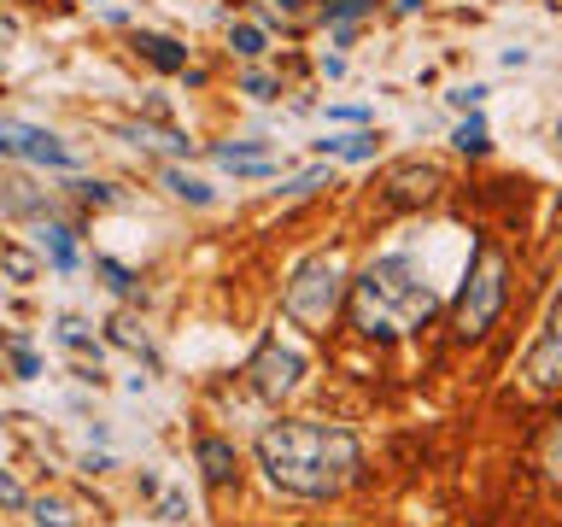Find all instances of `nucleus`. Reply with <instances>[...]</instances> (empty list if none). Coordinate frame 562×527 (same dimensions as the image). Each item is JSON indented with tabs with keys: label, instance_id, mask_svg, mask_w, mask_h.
<instances>
[{
	"label": "nucleus",
	"instance_id": "a211bd4d",
	"mask_svg": "<svg viewBox=\"0 0 562 527\" xmlns=\"http://www.w3.org/2000/svg\"><path fill=\"white\" fill-rule=\"evenodd\" d=\"M12 369H19V381H36L42 376V358L24 346V334H12Z\"/></svg>",
	"mask_w": 562,
	"mask_h": 527
},
{
	"label": "nucleus",
	"instance_id": "412c9836",
	"mask_svg": "<svg viewBox=\"0 0 562 527\" xmlns=\"http://www.w3.org/2000/svg\"><path fill=\"white\" fill-rule=\"evenodd\" d=\"M77 199H82V206H112V188H106V182H77Z\"/></svg>",
	"mask_w": 562,
	"mask_h": 527
},
{
	"label": "nucleus",
	"instance_id": "20e7f679",
	"mask_svg": "<svg viewBox=\"0 0 562 527\" xmlns=\"http://www.w3.org/2000/svg\"><path fill=\"white\" fill-rule=\"evenodd\" d=\"M504 294H509V264H504V252L492 241H481V247H474L469 276H463V294H457V334L481 340L492 322H498Z\"/></svg>",
	"mask_w": 562,
	"mask_h": 527
},
{
	"label": "nucleus",
	"instance_id": "a878e982",
	"mask_svg": "<svg viewBox=\"0 0 562 527\" xmlns=\"http://www.w3.org/2000/svg\"><path fill=\"white\" fill-rule=\"evenodd\" d=\"M329 117H334V124H364V117H369V112H364V106H334Z\"/></svg>",
	"mask_w": 562,
	"mask_h": 527
},
{
	"label": "nucleus",
	"instance_id": "4be33fe9",
	"mask_svg": "<svg viewBox=\"0 0 562 527\" xmlns=\"http://www.w3.org/2000/svg\"><path fill=\"white\" fill-rule=\"evenodd\" d=\"M241 89L252 94V100H276V77H264V71H246V82Z\"/></svg>",
	"mask_w": 562,
	"mask_h": 527
},
{
	"label": "nucleus",
	"instance_id": "5701e85b",
	"mask_svg": "<svg viewBox=\"0 0 562 527\" xmlns=\"http://www.w3.org/2000/svg\"><path fill=\"white\" fill-rule=\"evenodd\" d=\"M30 270H36V264H30V252L24 247H7V276L12 282H30Z\"/></svg>",
	"mask_w": 562,
	"mask_h": 527
},
{
	"label": "nucleus",
	"instance_id": "f257e3e1",
	"mask_svg": "<svg viewBox=\"0 0 562 527\" xmlns=\"http://www.w3.org/2000/svg\"><path fill=\"white\" fill-rule=\"evenodd\" d=\"M259 463L269 486L294 492V499H340L357 481V439L334 422H276L259 434Z\"/></svg>",
	"mask_w": 562,
	"mask_h": 527
},
{
	"label": "nucleus",
	"instance_id": "9d476101",
	"mask_svg": "<svg viewBox=\"0 0 562 527\" xmlns=\"http://www.w3.org/2000/svg\"><path fill=\"white\" fill-rule=\"evenodd\" d=\"M387 188H393V206H416V199H434L439 170H434V164H411V170H399Z\"/></svg>",
	"mask_w": 562,
	"mask_h": 527
},
{
	"label": "nucleus",
	"instance_id": "4468645a",
	"mask_svg": "<svg viewBox=\"0 0 562 527\" xmlns=\"http://www.w3.org/2000/svg\"><path fill=\"white\" fill-rule=\"evenodd\" d=\"M164 182H170V194H176V199H187V206H211V199H217L206 182L187 176V170H164Z\"/></svg>",
	"mask_w": 562,
	"mask_h": 527
},
{
	"label": "nucleus",
	"instance_id": "1a4fd4ad",
	"mask_svg": "<svg viewBox=\"0 0 562 527\" xmlns=\"http://www.w3.org/2000/svg\"><path fill=\"white\" fill-rule=\"evenodd\" d=\"M199 469H206V481L211 486H234L241 481V451L229 446V439H199Z\"/></svg>",
	"mask_w": 562,
	"mask_h": 527
},
{
	"label": "nucleus",
	"instance_id": "cd10ccee",
	"mask_svg": "<svg viewBox=\"0 0 562 527\" xmlns=\"http://www.w3.org/2000/svg\"><path fill=\"white\" fill-rule=\"evenodd\" d=\"M276 7H282V12H299V7H311V0H276Z\"/></svg>",
	"mask_w": 562,
	"mask_h": 527
},
{
	"label": "nucleus",
	"instance_id": "dca6fc26",
	"mask_svg": "<svg viewBox=\"0 0 562 527\" xmlns=\"http://www.w3.org/2000/svg\"><path fill=\"white\" fill-rule=\"evenodd\" d=\"M59 340L71 352H89V358H100V346H94V334L82 329V317H59Z\"/></svg>",
	"mask_w": 562,
	"mask_h": 527
},
{
	"label": "nucleus",
	"instance_id": "bb28decb",
	"mask_svg": "<svg viewBox=\"0 0 562 527\" xmlns=\"http://www.w3.org/2000/svg\"><path fill=\"white\" fill-rule=\"evenodd\" d=\"M486 100V89H463V94H451V106H463V112H474Z\"/></svg>",
	"mask_w": 562,
	"mask_h": 527
},
{
	"label": "nucleus",
	"instance_id": "f8f14e48",
	"mask_svg": "<svg viewBox=\"0 0 562 527\" xmlns=\"http://www.w3.org/2000/svg\"><path fill=\"white\" fill-rule=\"evenodd\" d=\"M375 135H334V141H317V152L322 159H352V164H364V159H375Z\"/></svg>",
	"mask_w": 562,
	"mask_h": 527
},
{
	"label": "nucleus",
	"instance_id": "423d86ee",
	"mask_svg": "<svg viewBox=\"0 0 562 527\" xmlns=\"http://www.w3.org/2000/svg\"><path fill=\"white\" fill-rule=\"evenodd\" d=\"M521 376H527V387H534V393H557V387H562V294H557V305H551V317H544L534 352H527Z\"/></svg>",
	"mask_w": 562,
	"mask_h": 527
},
{
	"label": "nucleus",
	"instance_id": "9b49d317",
	"mask_svg": "<svg viewBox=\"0 0 562 527\" xmlns=\"http://www.w3.org/2000/svg\"><path fill=\"white\" fill-rule=\"evenodd\" d=\"M42 252L54 259L59 276H71V270H77V241H71V229H65V224H47L42 229Z\"/></svg>",
	"mask_w": 562,
	"mask_h": 527
},
{
	"label": "nucleus",
	"instance_id": "0eeeda50",
	"mask_svg": "<svg viewBox=\"0 0 562 527\" xmlns=\"http://www.w3.org/2000/svg\"><path fill=\"white\" fill-rule=\"evenodd\" d=\"M299 376H305V358H299V352H287L282 340H264L259 358H252V381H259V393H264V399H287V393L299 387Z\"/></svg>",
	"mask_w": 562,
	"mask_h": 527
},
{
	"label": "nucleus",
	"instance_id": "ddd939ff",
	"mask_svg": "<svg viewBox=\"0 0 562 527\" xmlns=\"http://www.w3.org/2000/svg\"><path fill=\"white\" fill-rule=\"evenodd\" d=\"M451 141H457V152H469V159H481V152L492 147V135H486V117H481V112H469L463 124H457V135H451Z\"/></svg>",
	"mask_w": 562,
	"mask_h": 527
},
{
	"label": "nucleus",
	"instance_id": "39448f33",
	"mask_svg": "<svg viewBox=\"0 0 562 527\" xmlns=\"http://www.w3.org/2000/svg\"><path fill=\"white\" fill-rule=\"evenodd\" d=\"M0 152H7V159H30V164H54V170H71L77 164V152L65 147L59 135L30 129V124H19V117H7V124H0Z\"/></svg>",
	"mask_w": 562,
	"mask_h": 527
},
{
	"label": "nucleus",
	"instance_id": "f3484780",
	"mask_svg": "<svg viewBox=\"0 0 562 527\" xmlns=\"http://www.w3.org/2000/svg\"><path fill=\"white\" fill-rule=\"evenodd\" d=\"M364 12H375V0H322V19L329 24H352V19H364Z\"/></svg>",
	"mask_w": 562,
	"mask_h": 527
},
{
	"label": "nucleus",
	"instance_id": "6e6552de",
	"mask_svg": "<svg viewBox=\"0 0 562 527\" xmlns=\"http://www.w3.org/2000/svg\"><path fill=\"white\" fill-rule=\"evenodd\" d=\"M135 47H141V59L152 65V71H164V77H187V47H182L176 36L141 30V36H135Z\"/></svg>",
	"mask_w": 562,
	"mask_h": 527
},
{
	"label": "nucleus",
	"instance_id": "aec40b11",
	"mask_svg": "<svg viewBox=\"0 0 562 527\" xmlns=\"http://www.w3.org/2000/svg\"><path fill=\"white\" fill-rule=\"evenodd\" d=\"M94 270H100V276H106V282H112V294H135V276H129V270H124V264H112V259H100Z\"/></svg>",
	"mask_w": 562,
	"mask_h": 527
},
{
	"label": "nucleus",
	"instance_id": "393cba45",
	"mask_svg": "<svg viewBox=\"0 0 562 527\" xmlns=\"http://www.w3.org/2000/svg\"><path fill=\"white\" fill-rule=\"evenodd\" d=\"M317 182H322V170H305V176H294V182H282V188H276V194H311V188H317Z\"/></svg>",
	"mask_w": 562,
	"mask_h": 527
},
{
	"label": "nucleus",
	"instance_id": "2eb2a0df",
	"mask_svg": "<svg viewBox=\"0 0 562 527\" xmlns=\"http://www.w3.org/2000/svg\"><path fill=\"white\" fill-rule=\"evenodd\" d=\"M229 47H234L241 59H259L264 47H269V36H264L259 24H234V30H229Z\"/></svg>",
	"mask_w": 562,
	"mask_h": 527
},
{
	"label": "nucleus",
	"instance_id": "6ab92c4d",
	"mask_svg": "<svg viewBox=\"0 0 562 527\" xmlns=\"http://www.w3.org/2000/svg\"><path fill=\"white\" fill-rule=\"evenodd\" d=\"M544 474H551V481L562 486V422L551 428V439H544Z\"/></svg>",
	"mask_w": 562,
	"mask_h": 527
},
{
	"label": "nucleus",
	"instance_id": "7ed1b4c3",
	"mask_svg": "<svg viewBox=\"0 0 562 527\" xmlns=\"http://www.w3.org/2000/svg\"><path fill=\"white\" fill-rule=\"evenodd\" d=\"M340 299H346V264H340L334 252H322V259H311V264L294 270V282H287V294H282V311L294 317L299 329L322 334V329L334 322Z\"/></svg>",
	"mask_w": 562,
	"mask_h": 527
},
{
	"label": "nucleus",
	"instance_id": "f03ea898",
	"mask_svg": "<svg viewBox=\"0 0 562 527\" xmlns=\"http://www.w3.org/2000/svg\"><path fill=\"white\" fill-rule=\"evenodd\" d=\"M439 311L434 287L428 276L416 270V259H404V252H393V259H375L364 276H357V329L375 334V340H393V334H411L422 329Z\"/></svg>",
	"mask_w": 562,
	"mask_h": 527
},
{
	"label": "nucleus",
	"instance_id": "b1692460",
	"mask_svg": "<svg viewBox=\"0 0 562 527\" xmlns=\"http://www.w3.org/2000/svg\"><path fill=\"white\" fill-rule=\"evenodd\" d=\"M36 522H42V527H71V509H65V504H47V499H42V504H36Z\"/></svg>",
	"mask_w": 562,
	"mask_h": 527
}]
</instances>
